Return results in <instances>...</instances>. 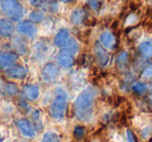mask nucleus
Wrapping results in <instances>:
<instances>
[{
    "label": "nucleus",
    "mask_w": 152,
    "mask_h": 142,
    "mask_svg": "<svg viewBox=\"0 0 152 142\" xmlns=\"http://www.w3.org/2000/svg\"><path fill=\"white\" fill-rule=\"evenodd\" d=\"M96 92L92 87H88L76 97L74 102L75 114L77 118L81 120L88 119L92 114L94 102H95Z\"/></svg>",
    "instance_id": "obj_1"
},
{
    "label": "nucleus",
    "mask_w": 152,
    "mask_h": 142,
    "mask_svg": "<svg viewBox=\"0 0 152 142\" xmlns=\"http://www.w3.org/2000/svg\"><path fill=\"white\" fill-rule=\"evenodd\" d=\"M68 95L65 90L61 88L56 89V94L50 106V115L52 118L56 120H61L65 118L67 113Z\"/></svg>",
    "instance_id": "obj_2"
},
{
    "label": "nucleus",
    "mask_w": 152,
    "mask_h": 142,
    "mask_svg": "<svg viewBox=\"0 0 152 142\" xmlns=\"http://www.w3.org/2000/svg\"><path fill=\"white\" fill-rule=\"evenodd\" d=\"M0 10L11 21H21L24 16V7L19 0H0Z\"/></svg>",
    "instance_id": "obj_3"
},
{
    "label": "nucleus",
    "mask_w": 152,
    "mask_h": 142,
    "mask_svg": "<svg viewBox=\"0 0 152 142\" xmlns=\"http://www.w3.org/2000/svg\"><path fill=\"white\" fill-rule=\"evenodd\" d=\"M16 127L19 129L21 134L24 137L27 138H34L37 135V129L36 125L27 118H18L15 120Z\"/></svg>",
    "instance_id": "obj_4"
},
{
    "label": "nucleus",
    "mask_w": 152,
    "mask_h": 142,
    "mask_svg": "<svg viewBox=\"0 0 152 142\" xmlns=\"http://www.w3.org/2000/svg\"><path fill=\"white\" fill-rule=\"evenodd\" d=\"M59 75V69L55 64L53 63H47L44 65L41 71V77L42 79L46 83H52L56 81Z\"/></svg>",
    "instance_id": "obj_5"
},
{
    "label": "nucleus",
    "mask_w": 152,
    "mask_h": 142,
    "mask_svg": "<svg viewBox=\"0 0 152 142\" xmlns=\"http://www.w3.org/2000/svg\"><path fill=\"white\" fill-rule=\"evenodd\" d=\"M17 30L22 36L29 39L34 38L37 32H38V29H37L34 23L32 21H30V20H22V21H19V23L17 25Z\"/></svg>",
    "instance_id": "obj_6"
},
{
    "label": "nucleus",
    "mask_w": 152,
    "mask_h": 142,
    "mask_svg": "<svg viewBox=\"0 0 152 142\" xmlns=\"http://www.w3.org/2000/svg\"><path fill=\"white\" fill-rule=\"evenodd\" d=\"M94 57L100 67H105L110 63V54L99 42L94 44Z\"/></svg>",
    "instance_id": "obj_7"
},
{
    "label": "nucleus",
    "mask_w": 152,
    "mask_h": 142,
    "mask_svg": "<svg viewBox=\"0 0 152 142\" xmlns=\"http://www.w3.org/2000/svg\"><path fill=\"white\" fill-rule=\"evenodd\" d=\"M56 62L61 67L65 68V69H69V68L73 67L75 60H74V54L68 51L67 49H61L56 55Z\"/></svg>",
    "instance_id": "obj_8"
},
{
    "label": "nucleus",
    "mask_w": 152,
    "mask_h": 142,
    "mask_svg": "<svg viewBox=\"0 0 152 142\" xmlns=\"http://www.w3.org/2000/svg\"><path fill=\"white\" fill-rule=\"evenodd\" d=\"M27 69L21 65H15L5 70V77L11 79H24L27 77Z\"/></svg>",
    "instance_id": "obj_9"
},
{
    "label": "nucleus",
    "mask_w": 152,
    "mask_h": 142,
    "mask_svg": "<svg viewBox=\"0 0 152 142\" xmlns=\"http://www.w3.org/2000/svg\"><path fill=\"white\" fill-rule=\"evenodd\" d=\"M18 55L15 52H1L0 53V69L7 70L16 65Z\"/></svg>",
    "instance_id": "obj_10"
},
{
    "label": "nucleus",
    "mask_w": 152,
    "mask_h": 142,
    "mask_svg": "<svg viewBox=\"0 0 152 142\" xmlns=\"http://www.w3.org/2000/svg\"><path fill=\"white\" fill-rule=\"evenodd\" d=\"M89 20V14L83 9H76L70 15V21L74 25H81L87 23Z\"/></svg>",
    "instance_id": "obj_11"
},
{
    "label": "nucleus",
    "mask_w": 152,
    "mask_h": 142,
    "mask_svg": "<svg viewBox=\"0 0 152 142\" xmlns=\"http://www.w3.org/2000/svg\"><path fill=\"white\" fill-rule=\"evenodd\" d=\"M22 92H23L25 99L29 100V102H34L40 96V89L38 86L34 85V84H27V85L23 86Z\"/></svg>",
    "instance_id": "obj_12"
},
{
    "label": "nucleus",
    "mask_w": 152,
    "mask_h": 142,
    "mask_svg": "<svg viewBox=\"0 0 152 142\" xmlns=\"http://www.w3.org/2000/svg\"><path fill=\"white\" fill-rule=\"evenodd\" d=\"M15 32V26L13 21H11L7 18H1L0 19V36L3 38H9L13 36Z\"/></svg>",
    "instance_id": "obj_13"
},
{
    "label": "nucleus",
    "mask_w": 152,
    "mask_h": 142,
    "mask_svg": "<svg viewBox=\"0 0 152 142\" xmlns=\"http://www.w3.org/2000/svg\"><path fill=\"white\" fill-rule=\"evenodd\" d=\"M70 40V32L67 28H61L55 35L53 43L58 48H64L67 45L68 41Z\"/></svg>",
    "instance_id": "obj_14"
},
{
    "label": "nucleus",
    "mask_w": 152,
    "mask_h": 142,
    "mask_svg": "<svg viewBox=\"0 0 152 142\" xmlns=\"http://www.w3.org/2000/svg\"><path fill=\"white\" fill-rule=\"evenodd\" d=\"M99 40L100 44L105 49L113 50L116 47V38H115L114 34H112L110 32H103L100 35Z\"/></svg>",
    "instance_id": "obj_15"
},
{
    "label": "nucleus",
    "mask_w": 152,
    "mask_h": 142,
    "mask_svg": "<svg viewBox=\"0 0 152 142\" xmlns=\"http://www.w3.org/2000/svg\"><path fill=\"white\" fill-rule=\"evenodd\" d=\"M39 10L49 13H56L58 11V3L55 0H43Z\"/></svg>",
    "instance_id": "obj_16"
},
{
    "label": "nucleus",
    "mask_w": 152,
    "mask_h": 142,
    "mask_svg": "<svg viewBox=\"0 0 152 142\" xmlns=\"http://www.w3.org/2000/svg\"><path fill=\"white\" fill-rule=\"evenodd\" d=\"M41 142H61V138L57 133L53 131H48L43 135Z\"/></svg>",
    "instance_id": "obj_17"
},
{
    "label": "nucleus",
    "mask_w": 152,
    "mask_h": 142,
    "mask_svg": "<svg viewBox=\"0 0 152 142\" xmlns=\"http://www.w3.org/2000/svg\"><path fill=\"white\" fill-rule=\"evenodd\" d=\"M45 19V15L41 10H34L29 14V20L34 23H41Z\"/></svg>",
    "instance_id": "obj_18"
},
{
    "label": "nucleus",
    "mask_w": 152,
    "mask_h": 142,
    "mask_svg": "<svg viewBox=\"0 0 152 142\" xmlns=\"http://www.w3.org/2000/svg\"><path fill=\"white\" fill-rule=\"evenodd\" d=\"M64 49H67V50L70 51L71 53L76 54V53L78 52V50H79V45H78V43L76 42V40L70 38V40L68 41L67 45L64 47Z\"/></svg>",
    "instance_id": "obj_19"
},
{
    "label": "nucleus",
    "mask_w": 152,
    "mask_h": 142,
    "mask_svg": "<svg viewBox=\"0 0 152 142\" xmlns=\"http://www.w3.org/2000/svg\"><path fill=\"white\" fill-rule=\"evenodd\" d=\"M86 134H87V129L83 125H76L73 129V136L76 140H80L85 138Z\"/></svg>",
    "instance_id": "obj_20"
},
{
    "label": "nucleus",
    "mask_w": 152,
    "mask_h": 142,
    "mask_svg": "<svg viewBox=\"0 0 152 142\" xmlns=\"http://www.w3.org/2000/svg\"><path fill=\"white\" fill-rule=\"evenodd\" d=\"M4 91L7 95L10 96H15L19 93V88L16 84L14 83H7L4 86Z\"/></svg>",
    "instance_id": "obj_21"
},
{
    "label": "nucleus",
    "mask_w": 152,
    "mask_h": 142,
    "mask_svg": "<svg viewBox=\"0 0 152 142\" xmlns=\"http://www.w3.org/2000/svg\"><path fill=\"white\" fill-rule=\"evenodd\" d=\"M87 5L91 11L98 12L101 7V0H88Z\"/></svg>",
    "instance_id": "obj_22"
},
{
    "label": "nucleus",
    "mask_w": 152,
    "mask_h": 142,
    "mask_svg": "<svg viewBox=\"0 0 152 142\" xmlns=\"http://www.w3.org/2000/svg\"><path fill=\"white\" fill-rule=\"evenodd\" d=\"M59 1H61V2H64V3H71V2H73V1H75V0H59Z\"/></svg>",
    "instance_id": "obj_23"
},
{
    "label": "nucleus",
    "mask_w": 152,
    "mask_h": 142,
    "mask_svg": "<svg viewBox=\"0 0 152 142\" xmlns=\"http://www.w3.org/2000/svg\"><path fill=\"white\" fill-rule=\"evenodd\" d=\"M21 142H26V141H21Z\"/></svg>",
    "instance_id": "obj_24"
}]
</instances>
